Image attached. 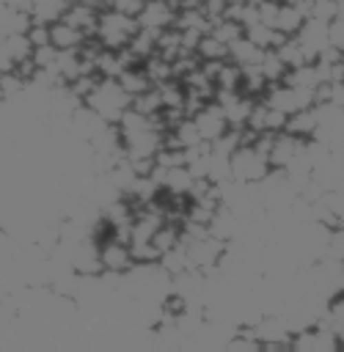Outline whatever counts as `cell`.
Segmentation results:
<instances>
[{"label":"cell","instance_id":"cell-5","mask_svg":"<svg viewBox=\"0 0 344 352\" xmlns=\"http://www.w3.org/2000/svg\"><path fill=\"white\" fill-rule=\"evenodd\" d=\"M190 118L195 121L201 140H209V143H212V140H217L220 135H226V132H228V118H226L223 107H220L215 99L204 102V104H201Z\"/></svg>","mask_w":344,"mask_h":352},{"label":"cell","instance_id":"cell-6","mask_svg":"<svg viewBox=\"0 0 344 352\" xmlns=\"http://www.w3.org/2000/svg\"><path fill=\"white\" fill-rule=\"evenodd\" d=\"M173 16H176V11L165 0H146L143 11L138 14V25L149 28V30H165L173 25Z\"/></svg>","mask_w":344,"mask_h":352},{"label":"cell","instance_id":"cell-3","mask_svg":"<svg viewBox=\"0 0 344 352\" xmlns=\"http://www.w3.org/2000/svg\"><path fill=\"white\" fill-rule=\"evenodd\" d=\"M228 162H231V179L242 184H259L270 173L267 154H261L256 146H237Z\"/></svg>","mask_w":344,"mask_h":352},{"label":"cell","instance_id":"cell-15","mask_svg":"<svg viewBox=\"0 0 344 352\" xmlns=\"http://www.w3.org/2000/svg\"><path fill=\"white\" fill-rule=\"evenodd\" d=\"M195 55H198V60H220V58H228V47L220 44L212 33H204V36L198 38Z\"/></svg>","mask_w":344,"mask_h":352},{"label":"cell","instance_id":"cell-1","mask_svg":"<svg viewBox=\"0 0 344 352\" xmlns=\"http://www.w3.org/2000/svg\"><path fill=\"white\" fill-rule=\"evenodd\" d=\"M129 102H132V96L121 88V82L116 77H99V82L94 85V91L83 99V104L91 107L107 124H118V118L124 116V110L129 107Z\"/></svg>","mask_w":344,"mask_h":352},{"label":"cell","instance_id":"cell-16","mask_svg":"<svg viewBox=\"0 0 344 352\" xmlns=\"http://www.w3.org/2000/svg\"><path fill=\"white\" fill-rule=\"evenodd\" d=\"M308 16L322 19V22H330V19L336 16V0H311Z\"/></svg>","mask_w":344,"mask_h":352},{"label":"cell","instance_id":"cell-10","mask_svg":"<svg viewBox=\"0 0 344 352\" xmlns=\"http://www.w3.org/2000/svg\"><path fill=\"white\" fill-rule=\"evenodd\" d=\"M259 58H261V50L245 33L228 44V60H234L237 66H253L259 63Z\"/></svg>","mask_w":344,"mask_h":352},{"label":"cell","instance_id":"cell-20","mask_svg":"<svg viewBox=\"0 0 344 352\" xmlns=\"http://www.w3.org/2000/svg\"><path fill=\"white\" fill-rule=\"evenodd\" d=\"M336 16H344V0H336Z\"/></svg>","mask_w":344,"mask_h":352},{"label":"cell","instance_id":"cell-11","mask_svg":"<svg viewBox=\"0 0 344 352\" xmlns=\"http://www.w3.org/2000/svg\"><path fill=\"white\" fill-rule=\"evenodd\" d=\"M116 80L121 82V88H124L129 96H138V94H143V91H149V88H151V80H149V74L143 72V66H140V63L127 66Z\"/></svg>","mask_w":344,"mask_h":352},{"label":"cell","instance_id":"cell-17","mask_svg":"<svg viewBox=\"0 0 344 352\" xmlns=\"http://www.w3.org/2000/svg\"><path fill=\"white\" fill-rule=\"evenodd\" d=\"M143 6H146V0H110L107 8H113V11H118V14H127V16H135V19H138V14L143 11Z\"/></svg>","mask_w":344,"mask_h":352},{"label":"cell","instance_id":"cell-14","mask_svg":"<svg viewBox=\"0 0 344 352\" xmlns=\"http://www.w3.org/2000/svg\"><path fill=\"white\" fill-rule=\"evenodd\" d=\"M209 33L220 41V44H231L234 38H239L242 33H245V28L239 25V22H234V19H228V16H220V19H215L212 25H209Z\"/></svg>","mask_w":344,"mask_h":352},{"label":"cell","instance_id":"cell-21","mask_svg":"<svg viewBox=\"0 0 344 352\" xmlns=\"http://www.w3.org/2000/svg\"><path fill=\"white\" fill-rule=\"evenodd\" d=\"M341 63H344V50H341Z\"/></svg>","mask_w":344,"mask_h":352},{"label":"cell","instance_id":"cell-13","mask_svg":"<svg viewBox=\"0 0 344 352\" xmlns=\"http://www.w3.org/2000/svg\"><path fill=\"white\" fill-rule=\"evenodd\" d=\"M256 66H259V72L264 74L267 82H278V80H283V74H286V63L278 58L275 50H261V58H259Z\"/></svg>","mask_w":344,"mask_h":352},{"label":"cell","instance_id":"cell-19","mask_svg":"<svg viewBox=\"0 0 344 352\" xmlns=\"http://www.w3.org/2000/svg\"><path fill=\"white\" fill-rule=\"evenodd\" d=\"M226 6H228V0H201V11L209 22L226 16Z\"/></svg>","mask_w":344,"mask_h":352},{"label":"cell","instance_id":"cell-4","mask_svg":"<svg viewBox=\"0 0 344 352\" xmlns=\"http://www.w3.org/2000/svg\"><path fill=\"white\" fill-rule=\"evenodd\" d=\"M99 261H102V270L110 272V275H124L127 270H132V250H129V242L107 234L99 239Z\"/></svg>","mask_w":344,"mask_h":352},{"label":"cell","instance_id":"cell-18","mask_svg":"<svg viewBox=\"0 0 344 352\" xmlns=\"http://www.w3.org/2000/svg\"><path fill=\"white\" fill-rule=\"evenodd\" d=\"M327 44L344 50V16H333L327 22Z\"/></svg>","mask_w":344,"mask_h":352},{"label":"cell","instance_id":"cell-9","mask_svg":"<svg viewBox=\"0 0 344 352\" xmlns=\"http://www.w3.org/2000/svg\"><path fill=\"white\" fill-rule=\"evenodd\" d=\"M193 182H195L193 170H190L187 165H176V168H168V170H165L162 190H165L168 195H184V198H187V192H190Z\"/></svg>","mask_w":344,"mask_h":352},{"label":"cell","instance_id":"cell-8","mask_svg":"<svg viewBox=\"0 0 344 352\" xmlns=\"http://www.w3.org/2000/svg\"><path fill=\"white\" fill-rule=\"evenodd\" d=\"M314 129H316V113H314V107H300V110H294V113L286 116L283 132L308 140V138H314Z\"/></svg>","mask_w":344,"mask_h":352},{"label":"cell","instance_id":"cell-2","mask_svg":"<svg viewBox=\"0 0 344 352\" xmlns=\"http://www.w3.org/2000/svg\"><path fill=\"white\" fill-rule=\"evenodd\" d=\"M138 19L135 16H127V14H118L113 8H105L99 11V22H96V38L102 41L105 50H121L129 44V38L135 36L138 30Z\"/></svg>","mask_w":344,"mask_h":352},{"label":"cell","instance_id":"cell-12","mask_svg":"<svg viewBox=\"0 0 344 352\" xmlns=\"http://www.w3.org/2000/svg\"><path fill=\"white\" fill-rule=\"evenodd\" d=\"M303 11L297 8V6H286V3H278V14H275V22H272V28L278 30V33H283V36H294L297 30H300V25H303Z\"/></svg>","mask_w":344,"mask_h":352},{"label":"cell","instance_id":"cell-7","mask_svg":"<svg viewBox=\"0 0 344 352\" xmlns=\"http://www.w3.org/2000/svg\"><path fill=\"white\" fill-rule=\"evenodd\" d=\"M85 38H88V36H85L80 28H74V25H69V22H63V19H55V22L50 25V44H52L55 50H80Z\"/></svg>","mask_w":344,"mask_h":352}]
</instances>
